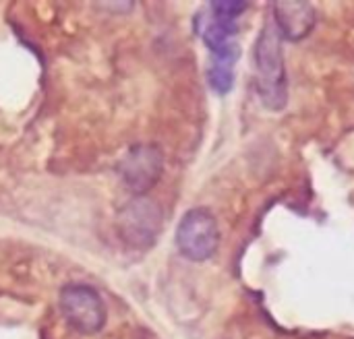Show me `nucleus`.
<instances>
[{
  "label": "nucleus",
  "mask_w": 354,
  "mask_h": 339,
  "mask_svg": "<svg viewBox=\"0 0 354 339\" xmlns=\"http://www.w3.org/2000/svg\"><path fill=\"white\" fill-rule=\"evenodd\" d=\"M255 60V85L261 104L280 112L288 104V77L282 54V37L276 25H266L253 48Z\"/></svg>",
  "instance_id": "nucleus-1"
},
{
  "label": "nucleus",
  "mask_w": 354,
  "mask_h": 339,
  "mask_svg": "<svg viewBox=\"0 0 354 339\" xmlns=\"http://www.w3.org/2000/svg\"><path fill=\"white\" fill-rule=\"evenodd\" d=\"M249 8V2L245 0H214L209 2V10L222 14V17H230V19H236Z\"/></svg>",
  "instance_id": "nucleus-8"
},
{
  "label": "nucleus",
  "mask_w": 354,
  "mask_h": 339,
  "mask_svg": "<svg viewBox=\"0 0 354 339\" xmlns=\"http://www.w3.org/2000/svg\"><path fill=\"white\" fill-rule=\"evenodd\" d=\"M60 309L66 323L83 336L97 333L106 323V307L97 290L85 284H68L60 292Z\"/></svg>",
  "instance_id": "nucleus-4"
},
{
  "label": "nucleus",
  "mask_w": 354,
  "mask_h": 339,
  "mask_svg": "<svg viewBox=\"0 0 354 339\" xmlns=\"http://www.w3.org/2000/svg\"><path fill=\"white\" fill-rule=\"evenodd\" d=\"M176 246L189 261L203 263L212 259L220 246V228L214 213L203 207L187 211L176 228Z\"/></svg>",
  "instance_id": "nucleus-2"
},
{
  "label": "nucleus",
  "mask_w": 354,
  "mask_h": 339,
  "mask_svg": "<svg viewBox=\"0 0 354 339\" xmlns=\"http://www.w3.org/2000/svg\"><path fill=\"white\" fill-rule=\"evenodd\" d=\"M120 238L133 249H149L162 232V211L147 197H135L129 201L116 217Z\"/></svg>",
  "instance_id": "nucleus-3"
},
{
  "label": "nucleus",
  "mask_w": 354,
  "mask_h": 339,
  "mask_svg": "<svg viewBox=\"0 0 354 339\" xmlns=\"http://www.w3.org/2000/svg\"><path fill=\"white\" fill-rule=\"evenodd\" d=\"M162 172H164V155L160 147L151 143L133 145L118 164V174L122 182L137 197H143L147 191H151L162 178Z\"/></svg>",
  "instance_id": "nucleus-5"
},
{
  "label": "nucleus",
  "mask_w": 354,
  "mask_h": 339,
  "mask_svg": "<svg viewBox=\"0 0 354 339\" xmlns=\"http://www.w3.org/2000/svg\"><path fill=\"white\" fill-rule=\"evenodd\" d=\"M207 83L220 95L230 93L232 87H234V66L232 64L212 62L209 60V66H207Z\"/></svg>",
  "instance_id": "nucleus-7"
},
{
  "label": "nucleus",
  "mask_w": 354,
  "mask_h": 339,
  "mask_svg": "<svg viewBox=\"0 0 354 339\" xmlns=\"http://www.w3.org/2000/svg\"><path fill=\"white\" fill-rule=\"evenodd\" d=\"M280 37L290 41L305 39L315 27V8L305 0H278L272 6Z\"/></svg>",
  "instance_id": "nucleus-6"
}]
</instances>
